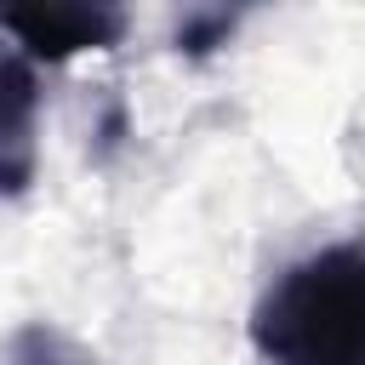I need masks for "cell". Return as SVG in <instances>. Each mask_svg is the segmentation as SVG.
I'll use <instances>...</instances> for the list:
<instances>
[{"label":"cell","instance_id":"6da1fadb","mask_svg":"<svg viewBox=\"0 0 365 365\" xmlns=\"http://www.w3.org/2000/svg\"><path fill=\"white\" fill-rule=\"evenodd\" d=\"M268 365H365V245H325L291 262L251 308Z\"/></svg>","mask_w":365,"mask_h":365},{"label":"cell","instance_id":"7a4b0ae2","mask_svg":"<svg viewBox=\"0 0 365 365\" xmlns=\"http://www.w3.org/2000/svg\"><path fill=\"white\" fill-rule=\"evenodd\" d=\"M0 29L46 63H68L74 51H108L125 34L120 6H0Z\"/></svg>","mask_w":365,"mask_h":365},{"label":"cell","instance_id":"3957f363","mask_svg":"<svg viewBox=\"0 0 365 365\" xmlns=\"http://www.w3.org/2000/svg\"><path fill=\"white\" fill-rule=\"evenodd\" d=\"M40 125V80L29 57H0V200H17L34 182Z\"/></svg>","mask_w":365,"mask_h":365},{"label":"cell","instance_id":"277c9868","mask_svg":"<svg viewBox=\"0 0 365 365\" xmlns=\"http://www.w3.org/2000/svg\"><path fill=\"white\" fill-rule=\"evenodd\" d=\"M0 365H103V359H97L80 336H68L63 325H51V319H29V325H17V331L6 336Z\"/></svg>","mask_w":365,"mask_h":365},{"label":"cell","instance_id":"5b68a950","mask_svg":"<svg viewBox=\"0 0 365 365\" xmlns=\"http://www.w3.org/2000/svg\"><path fill=\"white\" fill-rule=\"evenodd\" d=\"M234 11H205V17H182V29H177V51H188V57H200V51H211V46H222L228 34H234Z\"/></svg>","mask_w":365,"mask_h":365}]
</instances>
